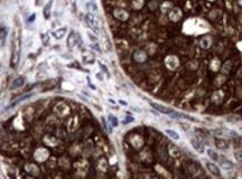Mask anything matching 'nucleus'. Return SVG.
<instances>
[{
  "label": "nucleus",
  "mask_w": 242,
  "mask_h": 179,
  "mask_svg": "<svg viewBox=\"0 0 242 179\" xmlns=\"http://www.w3.org/2000/svg\"><path fill=\"white\" fill-rule=\"evenodd\" d=\"M56 86V82L55 80H48V81L44 82L43 83V91H49V90H53Z\"/></svg>",
  "instance_id": "nucleus-18"
},
{
  "label": "nucleus",
  "mask_w": 242,
  "mask_h": 179,
  "mask_svg": "<svg viewBox=\"0 0 242 179\" xmlns=\"http://www.w3.org/2000/svg\"><path fill=\"white\" fill-rule=\"evenodd\" d=\"M169 154L170 156H173V157H179L181 156V151H179V149L177 148V147H175V145H169Z\"/></svg>",
  "instance_id": "nucleus-23"
},
{
  "label": "nucleus",
  "mask_w": 242,
  "mask_h": 179,
  "mask_svg": "<svg viewBox=\"0 0 242 179\" xmlns=\"http://www.w3.org/2000/svg\"><path fill=\"white\" fill-rule=\"evenodd\" d=\"M235 158L238 159L239 161H242V151L241 152H237V154H235Z\"/></svg>",
  "instance_id": "nucleus-36"
},
{
  "label": "nucleus",
  "mask_w": 242,
  "mask_h": 179,
  "mask_svg": "<svg viewBox=\"0 0 242 179\" xmlns=\"http://www.w3.org/2000/svg\"><path fill=\"white\" fill-rule=\"evenodd\" d=\"M150 107H153L155 110H157L158 112H160L163 114H172L174 110L170 109V107H167L165 105H161L159 103H155V102H150Z\"/></svg>",
  "instance_id": "nucleus-5"
},
{
  "label": "nucleus",
  "mask_w": 242,
  "mask_h": 179,
  "mask_svg": "<svg viewBox=\"0 0 242 179\" xmlns=\"http://www.w3.org/2000/svg\"><path fill=\"white\" fill-rule=\"evenodd\" d=\"M86 7H88L91 11H93V13H98V6H97V4H95L94 0H91L90 2H88Z\"/></svg>",
  "instance_id": "nucleus-26"
},
{
  "label": "nucleus",
  "mask_w": 242,
  "mask_h": 179,
  "mask_svg": "<svg viewBox=\"0 0 242 179\" xmlns=\"http://www.w3.org/2000/svg\"><path fill=\"white\" fill-rule=\"evenodd\" d=\"M90 46L92 47L93 49H95V51H101V48H100V46H99V44H91Z\"/></svg>",
  "instance_id": "nucleus-34"
},
{
  "label": "nucleus",
  "mask_w": 242,
  "mask_h": 179,
  "mask_svg": "<svg viewBox=\"0 0 242 179\" xmlns=\"http://www.w3.org/2000/svg\"><path fill=\"white\" fill-rule=\"evenodd\" d=\"M106 167H108V162H106V159H100L99 160V168H100V170L106 171Z\"/></svg>",
  "instance_id": "nucleus-27"
},
{
  "label": "nucleus",
  "mask_w": 242,
  "mask_h": 179,
  "mask_svg": "<svg viewBox=\"0 0 242 179\" xmlns=\"http://www.w3.org/2000/svg\"><path fill=\"white\" fill-rule=\"evenodd\" d=\"M68 1H70V4L72 6L73 11H76V4H77V0H68Z\"/></svg>",
  "instance_id": "nucleus-31"
},
{
  "label": "nucleus",
  "mask_w": 242,
  "mask_h": 179,
  "mask_svg": "<svg viewBox=\"0 0 242 179\" xmlns=\"http://www.w3.org/2000/svg\"><path fill=\"white\" fill-rule=\"evenodd\" d=\"M181 17H182V11L178 8L172 9V11L169 13V18L173 22H177Z\"/></svg>",
  "instance_id": "nucleus-16"
},
{
  "label": "nucleus",
  "mask_w": 242,
  "mask_h": 179,
  "mask_svg": "<svg viewBox=\"0 0 242 179\" xmlns=\"http://www.w3.org/2000/svg\"><path fill=\"white\" fill-rule=\"evenodd\" d=\"M35 19H36V13H31V15L29 16V19H28V22H35Z\"/></svg>",
  "instance_id": "nucleus-35"
},
{
  "label": "nucleus",
  "mask_w": 242,
  "mask_h": 179,
  "mask_svg": "<svg viewBox=\"0 0 242 179\" xmlns=\"http://www.w3.org/2000/svg\"><path fill=\"white\" fill-rule=\"evenodd\" d=\"M213 132L215 133L217 136H230V138H232V136H238V133H237V131H234V130H232V129H229V128L214 129V130H213Z\"/></svg>",
  "instance_id": "nucleus-3"
},
{
  "label": "nucleus",
  "mask_w": 242,
  "mask_h": 179,
  "mask_svg": "<svg viewBox=\"0 0 242 179\" xmlns=\"http://www.w3.org/2000/svg\"><path fill=\"white\" fill-rule=\"evenodd\" d=\"M165 132L168 134V136H170L173 140H179V134L174 130H169V129H166Z\"/></svg>",
  "instance_id": "nucleus-22"
},
{
  "label": "nucleus",
  "mask_w": 242,
  "mask_h": 179,
  "mask_svg": "<svg viewBox=\"0 0 242 179\" xmlns=\"http://www.w3.org/2000/svg\"><path fill=\"white\" fill-rule=\"evenodd\" d=\"M166 65L167 67L170 69H175V68L178 66V60L175 57V56H168L166 58Z\"/></svg>",
  "instance_id": "nucleus-12"
},
{
  "label": "nucleus",
  "mask_w": 242,
  "mask_h": 179,
  "mask_svg": "<svg viewBox=\"0 0 242 179\" xmlns=\"http://www.w3.org/2000/svg\"><path fill=\"white\" fill-rule=\"evenodd\" d=\"M205 166L208 168V172L212 176H214V177H221V171H220V169H219V167L217 165H214L212 162H206Z\"/></svg>",
  "instance_id": "nucleus-7"
},
{
  "label": "nucleus",
  "mask_w": 242,
  "mask_h": 179,
  "mask_svg": "<svg viewBox=\"0 0 242 179\" xmlns=\"http://www.w3.org/2000/svg\"><path fill=\"white\" fill-rule=\"evenodd\" d=\"M220 163H221V167L223 168V169H225V170H230V169H232V168H234V163L231 160H229V159H226V158H222L221 161H220Z\"/></svg>",
  "instance_id": "nucleus-15"
},
{
  "label": "nucleus",
  "mask_w": 242,
  "mask_h": 179,
  "mask_svg": "<svg viewBox=\"0 0 242 179\" xmlns=\"http://www.w3.org/2000/svg\"><path fill=\"white\" fill-rule=\"evenodd\" d=\"M19 57H20V51L13 48V55H11V60H10V65L13 68H16L19 62Z\"/></svg>",
  "instance_id": "nucleus-10"
},
{
  "label": "nucleus",
  "mask_w": 242,
  "mask_h": 179,
  "mask_svg": "<svg viewBox=\"0 0 242 179\" xmlns=\"http://www.w3.org/2000/svg\"><path fill=\"white\" fill-rule=\"evenodd\" d=\"M79 42H81L80 35L77 34V33H75V31H71L67 37V40H66L68 48H74Z\"/></svg>",
  "instance_id": "nucleus-4"
},
{
  "label": "nucleus",
  "mask_w": 242,
  "mask_h": 179,
  "mask_svg": "<svg viewBox=\"0 0 242 179\" xmlns=\"http://www.w3.org/2000/svg\"><path fill=\"white\" fill-rule=\"evenodd\" d=\"M54 112H55L57 115H60V116H67L70 114V107H68L66 103L64 102H58L56 104L55 107H54Z\"/></svg>",
  "instance_id": "nucleus-2"
},
{
  "label": "nucleus",
  "mask_w": 242,
  "mask_h": 179,
  "mask_svg": "<svg viewBox=\"0 0 242 179\" xmlns=\"http://www.w3.org/2000/svg\"><path fill=\"white\" fill-rule=\"evenodd\" d=\"M82 60L84 62L85 64H93L94 62H95V56H94V54L90 53V51H83Z\"/></svg>",
  "instance_id": "nucleus-11"
},
{
  "label": "nucleus",
  "mask_w": 242,
  "mask_h": 179,
  "mask_svg": "<svg viewBox=\"0 0 242 179\" xmlns=\"http://www.w3.org/2000/svg\"><path fill=\"white\" fill-rule=\"evenodd\" d=\"M191 145L193 147V149L195 150L196 152H199V154H204V145L203 143L201 142L200 140H197V139H191Z\"/></svg>",
  "instance_id": "nucleus-9"
},
{
  "label": "nucleus",
  "mask_w": 242,
  "mask_h": 179,
  "mask_svg": "<svg viewBox=\"0 0 242 179\" xmlns=\"http://www.w3.org/2000/svg\"><path fill=\"white\" fill-rule=\"evenodd\" d=\"M113 16H115L118 20L126 22V20H128V18H129V13H128V11H126L124 9L117 8L113 10Z\"/></svg>",
  "instance_id": "nucleus-6"
},
{
  "label": "nucleus",
  "mask_w": 242,
  "mask_h": 179,
  "mask_svg": "<svg viewBox=\"0 0 242 179\" xmlns=\"http://www.w3.org/2000/svg\"><path fill=\"white\" fill-rule=\"evenodd\" d=\"M26 171L33 176H38L39 175V168L36 165H34L33 162H28L25 165Z\"/></svg>",
  "instance_id": "nucleus-8"
},
{
  "label": "nucleus",
  "mask_w": 242,
  "mask_h": 179,
  "mask_svg": "<svg viewBox=\"0 0 242 179\" xmlns=\"http://www.w3.org/2000/svg\"><path fill=\"white\" fill-rule=\"evenodd\" d=\"M85 22L86 25L89 26L91 29L93 30L94 33H99L100 31V25H99V20L98 18L94 16L92 13H89L85 15Z\"/></svg>",
  "instance_id": "nucleus-1"
},
{
  "label": "nucleus",
  "mask_w": 242,
  "mask_h": 179,
  "mask_svg": "<svg viewBox=\"0 0 242 179\" xmlns=\"http://www.w3.org/2000/svg\"><path fill=\"white\" fill-rule=\"evenodd\" d=\"M238 1H239V4H242V0H238Z\"/></svg>",
  "instance_id": "nucleus-38"
},
{
  "label": "nucleus",
  "mask_w": 242,
  "mask_h": 179,
  "mask_svg": "<svg viewBox=\"0 0 242 179\" xmlns=\"http://www.w3.org/2000/svg\"><path fill=\"white\" fill-rule=\"evenodd\" d=\"M66 31H67L66 27L58 28V29H56V30H54V31H53V37H54L55 39H62L64 36H65Z\"/></svg>",
  "instance_id": "nucleus-14"
},
{
  "label": "nucleus",
  "mask_w": 242,
  "mask_h": 179,
  "mask_svg": "<svg viewBox=\"0 0 242 179\" xmlns=\"http://www.w3.org/2000/svg\"><path fill=\"white\" fill-rule=\"evenodd\" d=\"M97 77H98L100 81H103L104 78H103V75H102V73H99V74H97Z\"/></svg>",
  "instance_id": "nucleus-37"
},
{
  "label": "nucleus",
  "mask_w": 242,
  "mask_h": 179,
  "mask_svg": "<svg viewBox=\"0 0 242 179\" xmlns=\"http://www.w3.org/2000/svg\"><path fill=\"white\" fill-rule=\"evenodd\" d=\"M52 6H53V0H49L46 4H45V7L43 9V15H44V18L45 19H49L51 18V15H52Z\"/></svg>",
  "instance_id": "nucleus-13"
},
{
  "label": "nucleus",
  "mask_w": 242,
  "mask_h": 179,
  "mask_svg": "<svg viewBox=\"0 0 242 179\" xmlns=\"http://www.w3.org/2000/svg\"><path fill=\"white\" fill-rule=\"evenodd\" d=\"M40 39H42V42H43V45H45V46H47L48 43H49V36H48V34H46V33L40 35Z\"/></svg>",
  "instance_id": "nucleus-29"
},
{
  "label": "nucleus",
  "mask_w": 242,
  "mask_h": 179,
  "mask_svg": "<svg viewBox=\"0 0 242 179\" xmlns=\"http://www.w3.org/2000/svg\"><path fill=\"white\" fill-rule=\"evenodd\" d=\"M135 60L136 62H138V63H141V62H144L145 60H146V55H145L144 51H137V53H135Z\"/></svg>",
  "instance_id": "nucleus-20"
},
{
  "label": "nucleus",
  "mask_w": 242,
  "mask_h": 179,
  "mask_svg": "<svg viewBox=\"0 0 242 179\" xmlns=\"http://www.w3.org/2000/svg\"><path fill=\"white\" fill-rule=\"evenodd\" d=\"M211 44H212V40H211L210 37H204L201 40V46L203 47V48H208V47L211 46Z\"/></svg>",
  "instance_id": "nucleus-24"
},
{
  "label": "nucleus",
  "mask_w": 242,
  "mask_h": 179,
  "mask_svg": "<svg viewBox=\"0 0 242 179\" xmlns=\"http://www.w3.org/2000/svg\"><path fill=\"white\" fill-rule=\"evenodd\" d=\"M24 84H25V77L19 76L13 82V84H11V86H10V89L15 90V89H17V87H20V86H22Z\"/></svg>",
  "instance_id": "nucleus-17"
},
{
  "label": "nucleus",
  "mask_w": 242,
  "mask_h": 179,
  "mask_svg": "<svg viewBox=\"0 0 242 179\" xmlns=\"http://www.w3.org/2000/svg\"><path fill=\"white\" fill-rule=\"evenodd\" d=\"M88 37H89V39L92 40V42H97V40H98V38H97L93 34H91V33H88Z\"/></svg>",
  "instance_id": "nucleus-33"
},
{
  "label": "nucleus",
  "mask_w": 242,
  "mask_h": 179,
  "mask_svg": "<svg viewBox=\"0 0 242 179\" xmlns=\"http://www.w3.org/2000/svg\"><path fill=\"white\" fill-rule=\"evenodd\" d=\"M6 34H7V31L4 28H0V39H4L6 37Z\"/></svg>",
  "instance_id": "nucleus-32"
},
{
  "label": "nucleus",
  "mask_w": 242,
  "mask_h": 179,
  "mask_svg": "<svg viewBox=\"0 0 242 179\" xmlns=\"http://www.w3.org/2000/svg\"><path fill=\"white\" fill-rule=\"evenodd\" d=\"M208 156L211 158V159L215 160V161H217V159H219V154H217V152H215L214 150H212V149H208Z\"/></svg>",
  "instance_id": "nucleus-28"
},
{
  "label": "nucleus",
  "mask_w": 242,
  "mask_h": 179,
  "mask_svg": "<svg viewBox=\"0 0 242 179\" xmlns=\"http://www.w3.org/2000/svg\"><path fill=\"white\" fill-rule=\"evenodd\" d=\"M223 95H224V94H223L222 91H217V93L212 96V101L215 103H220L222 101V98H223Z\"/></svg>",
  "instance_id": "nucleus-21"
},
{
  "label": "nucleus",
  "mask_w": 242,
  "mask_h": 179,
  "mask_svg": "<svg viewBox=\"0 0 242 179\" xmlns=\"http://www.w3.org/2000/svg\"><path fill=\"white\" fill-rule=\"evenodd\" d=\"M215 145H217V148L219 149H228L229 148V143L224 140V139H215Z\"/></svg>",
  "instance_id": "nucleus-19"
},
{
  "label": "nucleus",
  "mask_w": 242,
  "mask_h": 179,
  "mask_svg": "<svg viewBox=\"0 0 242 179\" xmlns=\"http://www.w3.org/2000/svg\"><path fill=\"white\" fill-rule=\"evenodd\" d=\"M108 119H109V122L111 123V125H112V127L117 128V127L119 125V121H118V119H117V118H115L113 114H109V118H108Z\"/></svg>",
  "instance_id": "nucleus-25"
},
{
  "label": "nucleus",
  "mask_w": 242,
  "mask_h": 179,
  "mask_svg": "<svg viewBox=\"0 0 242 179\" xmlns=\"http://www.w3.org/2000/svg\"><path fill=\"white\" fill-rule=\"evenodd\" d=\"M230 68H231V62H226V64L223 66V72H224V73H229Z\"/></svg>",
  "instance_id": "nucleus-30"
}]
</instances>
